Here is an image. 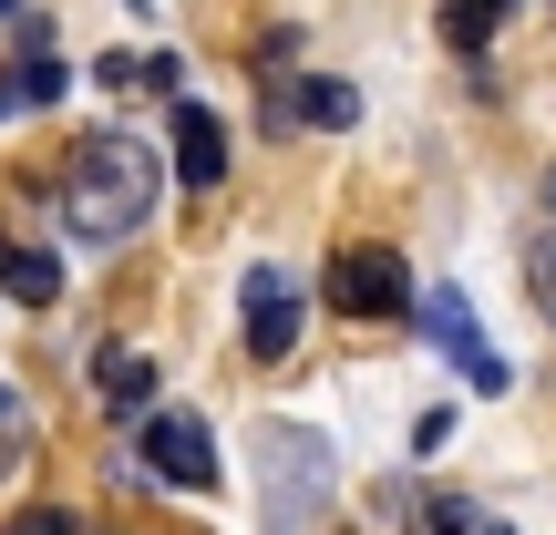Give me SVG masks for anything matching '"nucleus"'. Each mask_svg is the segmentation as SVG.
<instances>
[{
  "label": "nucleus",
  "mask_w": 556,
  "mask_h": 535,
  "mask_svg": "<svg viewBox=\"0 0 556 535\" xmlns=\"http://www.w3.org/2000/svg\"><path fill=\"white\" fill-rule=\"evenodd\" d=\"M52 196H62L73 247H124V238H144V227H155V206H165V165H155V144H144V135L103 124V135L73 144V165H62Z\"/></svg>",
  "instance_id": "obj_1"
},
{
  "label": "nucleus",
  "mask_w": 556,
  "mask_h": 535,
  "mask_svg": "<svg viewBox=\"0 0 556 535\" xmlns=\"http://www.w3.org/2000/svg\"><path fill=\"white\" fill-rule=\"evenodd\" d=\"M319 289H330L340 319H402L413 309V268H402V247H381V238H340L330 268H319Z\"/></svg>",
  "instance_id": "obj_2"
},
{
  "label": "nucleus",
  "mask_w": 556,
  "mask_h": 535,
  "mask_svg": "<svg viewBox=\"0 0 556 535\" xmlns=\"http://www.w3.org/2000/svg\"><path fill=\"white\" fill-rule=\"evenodd\" d=\"M299 319H309V298H299V268L258 258L238 278V330H248V360H289L299 351Z\"/></svg>",
  "instance_id": "obj_3"
},
{
  "label": "nucleus",
  "mask_w": 556,
  "mask_h": 535,
  "mask_svg": "<svg viewBox=\"0 0 556 535\" xmlns=\"http://www.w3.org/2000/svg\"><path fill=\"white\" fill-rule=\"evenodd\" d=\"M144 474L186 484V495H217V433L197 412H144Z\"/></svg>",
  "instance_id": "obj_4"
},
{
  "label": "nucleus",
  "mask_w": 556,
  "mask_h": 535,
  "mask_svg": "<svg viewBox=\"0 0 556 535\" xmlns=\"http://www.w3.org/2000/svg\"><path fill=\"white\" fill-rule=\"evenodd\" d=\"M422 330H433V351L454 360V371L475 381V392H505V381H516V371L495 360V340L475 330V309H464V289H433V298H422Z\"/></svg>",
  "instance_id": "obj_5"
},
{
  "label": "nucleus",
  "mask_w": 556,
  "mask_h": 535,
  "mask_svg": "<svg viewBox=\"0 0 556 535\" xmlns=\"http://www.w3.org/2000/svg\"><path fill=\"white\" fill-rule=\"evenodd\" d=\"M268 474H278L268 525H278V535H299V515L330 495V463H319V443H309V433H268Z\"/></svg>",
  "instance_id": "obj_6"
},
{
  "label": "nucleus",
  "mask_w": 556,
  "mask_h": 535,
  "mask_svg": "<svg viewBox=\"0 0 556 535\" xmlns=\"http://www.w3.org/2000/svg\"><path fill=\"white\" fill-rule=\"evenodd\" d=\"M176 176L197 186V196H206V186H227V124L206 114L197 93H176Z\"/></svg>",
  "instance_id": "obj_7"
},
{
  "label": "nucleus",
  "mask_w": 556,
  "mask_h": 535,
  "mask_svg": "<svg viewBox=\"0 0 556 535\" xmlns=\"http://www.w3.org/2000/svg\"><path fill=\"white\" fill-rule=\"evenodd\" d=\"M93 392H103V412H155V360L144 351H93Z\"/></svg>",
  "instance_id": "obj_8"
},
{
  "label": "nucleus",
  "mask_w": 556,
  "mask_h": 535,
  "mask_svg": "<svg viewBox=\"0 0 556 535\" xmlns=\"http://www.w3.org/2000/svg\"><path fill=\"white\" fill-rule=\"evenodd\" d=\"M268 93L289 103L299 124H330V135H340V124H361V93H351V82H309V73H278Z\"/></svg>",
  "instance_id": "obj_9"
},
{
  "label": "nucleus",
  "mask_w": 556,
  "mask_h": 535,
  "mask_svg": "<svg viewBox=\"0 0 556 535\" xmlns=\"http://www.w3.org/2000/svg\"><path fill=\"white\" fill-rule=\"evenodd\" d=\"M0 289H11L21 309H52L62 298V258L52 247H0Z\"/></svg>",
  "instance_id": "obj_10"
},
{
  "label": "nucleus",
  "mask_w": 556,
  "mask_h": 535,
  "mask_svg": "<svg viewBox=\"0 0 556 535\" xmlns=\"http://www.w3.org/2000/svg\"><path fill=\"white\" fill-rule=\"evenodd\" d=\"M505 11H516V0H443V31H454V52H484V41L505 31Z\"/></svg>",
  "instance_id": "obj_11"
},
{
  "label": "nucleus",
  "mask_w": 556,
  "mask_h": 535,
  "mask_svg": "<svg viewBox=\"0 0 556 535\" xmlns=\"http://www.w3.org/2000/svg\"><path fill=\"white\" fill-rule=\"evenodd\" d=\"M526 289H536V309L556 330V227H536V247H526Z\"/></svg>",
  "instance_id": "obj_12"
},
{
  "label": "nucleus",
  "mask_w": 556,
  "mask_h": 535,
  "mask_svg": "<svg viewBox=\"0 0 556 535\" xmlns=\"http://www.w3.org/2000/svg\"><path fill=\"white\" fill-rule=\"evenodd\" d=\"M433 535H516V525H495L484 505H433Z\"/></svg>",
  "instance_id": "obj_13"
},
{
  "label": "nucleus",
  "mask_w": 556,
  "mask_h": 535,
  "mask_svg": "<svg viewBox=\"0 0 556 535\" xmlns=\"http://www.w3.org/2000/svg\"><path fill=\"white\" fill-rule=\"evenodd\" d=\"M21 443H31V402L0 381V454H21Z\"/></svg>",
  "instance_id": "obj_14"
},
{
  "label": "nucleus",
  "mask_w": 556,
  "mask_h": 535,
  "mask_svg": "<svg viewBox=\"0 0 556 535\" xmlns=\"http://www.w3.org/2000/svg\"><path fill=\"white\" fill-rule=\"evenodd\" d=\"M0 535H73V515H62V505H21Z\"/></svg>",
  "instance_id": "obj_15"
},
{
  "label": "nucleus",
  "mask_w": 556,
  "mask_h": 535,
  "mask_svg": "<svg viewBox=\"0 0 556 535\" xmlns=\"http://www.w3.org/2000/svg\"><path fill=\"white\" fill-rule=\"evenodd\" d=\"M443 443H454V412H422V422H413V454H422V463H433V454H443Z\"/></svg>",
  "instance_id": "obj_16"
},
{
  "label": "nucleus",
  "mask_w": 556,
  "mask_h": 535,
  "mask_svg": "<svg viewBox=\"0 0 556 535\" xmlns=\"http://www.w3.org/2000/svg\"><path fill=\"white\" fill-rule=\"evenodd\" d=\"M0 21H21V0H0Z\"/></svg>",
  "instance_id": "obj_17"
},
{
  "label": "nucleus",
  "mask_w": 556,
  "mask_h": 535,
  "mask_svg": "<svg viewBox=\"0 0 556 535\" xmlns=\"http://www.w3.org/2000/svg\"><path fill=\"white\" fill-rule=\"evenodd\" d=\"M546 206H556V165H546Z\"/></svg>",
  "instance_id": "obj_18"
}]
</instances>
